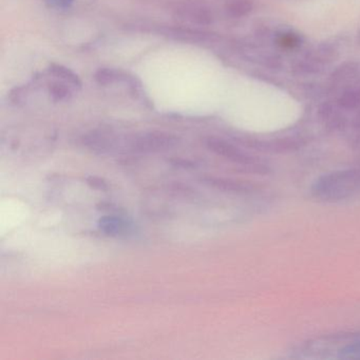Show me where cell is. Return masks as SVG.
Returning <instances> with one entry per match:
<instances>
[{
    "instance_id": "6da1fadb",
    "label": "cell",
    "mask_w": 360,
    "mask_h": 360,
    "mask_svg": "<svg viewBox=\"0 0 360 360\" xmlns=\"http://www.w3.org/2000/svg\"><path fill=\"white\" fill-rule=\"evenodd\" d=\"M360 191V168L337 170L320 176L311 187L316 199L337 202L347 199Z\"/></svg>"
},
{
    "instance_id": "7a4b0ae2",
    "label": "cell",
    "mask_w": 360,
    "mask_h": 360,
    "mask_svg": "<svg viewBox=\"0 0 360 360\" xmlns=\"http://www.w3.org/2000/svg\"><path fill=\"white\" fill-rule=\"evenodd\" d=\"M207 146L210 147V150L214 151L219 155H222V157L226 158V159L231 160L235 163L240 164V165L246 166V167L250 168V169L259 172V174H267L269 172V167L263 162L242 153L241 150L236 148L233 145L224 142V141L210 138L208 139Z\"/></svg>"
},
{
    "instance_id": "3957f363",
    "label": "cell",
    "mask_w": 360,
    "mask_h": 360,
    "mask_svg": "<svg viewBox=\"0 0 360 360\" xmlns=\"http://www.w3.org/2000/svg\"><path fill=\"white\" fill-rule=\"evenodd\" d=\"M176 139L164 132H149L134 141V148L141 151L163 150L176 144Z\"/></svg>"
},
{
    "instance_id": "277c9868",
    "label": "cell",
    "mask_w": 360,
    "mask_h": 360,
    "mask_svg": "<svg viewBox=\"0 0 360 360\" xmlns=\"http://www.w3.org/2000/svg\"><path fill=\"white\" fill-rule=\"evenodd\" d=\"M335 357L339 359H360V334L347 335L345 345L337 349Z\"/></svg>"
},
{
    "instance_id": "5b68a950",
    "label": "cell",
    "mask_w": 360,
    "mask_h": 360,
    "mask_svg": "<svg viewBox=\"0 0 360 360\" xmlns=\"http://www.w3.org/2000/svg\"><path fill=\"white\" fill-rule=\"evenodd\" d=\"M96 81L101 85H109L119 81H127V75L124 72L115 69L103 68L100 69L94 75Z\"/></svg>"
},
{
    "instance_id": "8992f818",
    "label": "cell",
    "mask_w": 360,
    "mask_h": 360,
    "mask_svg": "<svg viewBox=\"0 0 360 360\" xmlns=\"http://www.w3.org/2000/svg\"><path fill=\"white\" fill-rule=\"evenodd\" d=\"M180 14L191 22H195V24H207V22H210V14L203 8H199V6L181 9Z\"/></svg>"
},
{
    "instance_id": "52a82bcc",
    "label": "cell",
    "mask_w": 360,
    "mask_h": 360,
    "mask_svg": "<svg viewBox=\"0 0 360 360\" xmlns=\"http://www.w3.org/2000/svg\"><path fill=\"white\" fill-rule=\"evenodd\" d=\"M210 184L217 188L225 191H231L237 193H250L254 188L248 185L239 184V183L231 182V181L219 180V179H210Z\"/></svg>"
},
{
    "instance_id": "ba28073f",
    "label": "cell",
    "mask_w": 360,
    "mask_h": 360,
    "mask_svg": "<svg viewBox=\"0 0 360 360\" xmlns=\"http://www.w3.org/2000/svg\"><path fill=\"white\" fill-rule=\"evenodd\" d=\"M50 71H51L52 75L62 79L65 83L75 86V87H81L82 83L79 77L75 75L72 71L67 69L66 67L60 66V65H52Z\"/></svg>"
},
{
    "instance_id": "9c48e42d",
    "label": "cell",
    "mask_w": 360,
    "mask_h": 360,
    "mask_svg": "<svg viewBox=\"0 0 360 360\" xmlns=\"http://www.w3.org/2000/svg\"><path fill=\"white\" fill-rule=\"evenodd\" d=\"M50 94L56 101L67 100L70 96V89L66 85L60 83H52L49 86Z\"/></svg>"
}]
</instances>
